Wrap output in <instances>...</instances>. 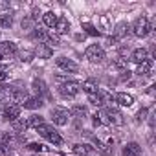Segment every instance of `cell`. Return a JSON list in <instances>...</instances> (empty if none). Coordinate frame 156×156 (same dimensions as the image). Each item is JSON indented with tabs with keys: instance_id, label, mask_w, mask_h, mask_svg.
Wrapping results in <instances>:
<instances>
[{
	"instance_id": "cell-11",
	"label": "cell",
	"mask_w": 156,
	"mask_h": 156,
	"mask_svg": "<svg viewBox=\"0 0 156 156\" xmlns=\"http://www.w3.org/2000/svg\"><path fill=\"white\" fill-rule=\"evenodd\" d=\"M114 101H116L118 105H121V107H130V105L134 103V98H132L130 94H125V92H119L118 96H114Z\"/></svg>"
},
{
	"instance_id": "cell-31",
	"label": "cell",
	"mask_w": 156,
	"mask_h": 156,
	"mask_svg": "<svg viewBox=\"0 0 156 156\" xmlns=\"http://www.w3.org/2000/svg\"><path fill=\"white\" fill-rule=\"evenodd\" d=\"M127 64H129V59H123V57H119V59L114 61V66L116 68H127Z\"/></svg>"
},
{
	"instance_id": "cell-26",
	"label": "cell",
	"mask_w": 156,
	"mask_h": 156,
	"mask_svg": "<svg viewBox=\"0 0 156 156\" xmlns=\"http://www.w3.org/2000/svg\"><path fill=\"white\" fill-rule=\"evenodd\" d=\"M39 57H44V59H48V57H51V48L48 46V44H39Z\"/></svg>"
},
{
	"instance_id": "cell-5",
	"label": "cell",
	"mask_w": 156,
	"mask_h": 156,
	"mask_svg": "<svg viewBox=\"0 0 156 156\" xmlns=\"http://www.w3.org/2000/svg\"><path fill=\"white\" fill-rule=\"evenodd\" d=\"M101 116L107 118V121L112 123V125H123V114L116 107H105L103 112H101Z\"/></svg>"
},
{
	"instance_id": "cell-33",
	"label": "cell",
	"mask_w": 156,
	"mask_h": 156,
	"mask_svg": "<svg viewBox=\"0 0 156 156\" xmlns=\"http://www.w3.org/2000/svg\"><path fill=\"white\" fill-rule=\"evenodd\" d=\"M28 149H30V151H33V152H41L44 147H42L41 143H30V145H28Z\"/></svg>"
},
{
	"instance_id": "cell-10",
	"label": "cell",
	"mask_w": 156,
	"mask_h": 156,
	"mask_svg": "<svg viewBox=\"0 0 156 156\" xmlns=\"http://www.w3.org/2000/svg\"><path fill=\"white\" fill-rule=\"evenodd\" d=\"M130 33V24H127V22H119L118 26H116V30H114V37L119 41V39H123V37H127Z\"/></svg>"
},
{
	"instance_id": "cell-36",
	"label": "cell",
	"mask_w": 156,
	"mask_h": 156,
	"mask_svg": "<svg viewBox=\"0 0 156 156\" xmlns=\"http://www.w3.org/2000/svg\"><path fill=\"white\" fill-rule=\"evenodd\" d=\"M94 125L98 127V125H101V119H99V114H96L94 116Z\"/></svg>"
},
{
	"instance_id": "cell-32",
	"label": "cell",
	"mask_w": 156,
	"mask_h": 156,
	"mask_svg": "<svg viewBox=\"0 0 156 156\" xmlns=\"http://www.w3.org/2000/svg\"><path fill=\"white\" fill-rule=\"evenodd\" d=\"M9 151H11V145H4V143H0V156L9 154Z\"/></svg>"
},
{
	"instance_id": "cell-20",
	"label": "cell",
	"mask_w": 156,
	"mask_h": 156,
	"mask_svg": "<svg viewBox=\"0 0 156 156\" xmlns=\"http://www.w3.org/2000/svg\"><path fill=\"white\" fill-rule=\"evenodd\" d=\"M94 143H96V149H98L101 154H105V156H110V154H112V147H110V145H105V143H101L98 138H94Z\"/></svg>"
},
{
	"instance_id": "cell-16",
	"label": "cell",
	"mask_w": 156,
	"mask_h": 156,
	"mask_svg": "<svg viewBox=\"0 0 156 156\" xmlns=\"http://www.w3.org/2000/svg\"><path fill=\"white\" fill-rule=\"evenodd\" d=\"M151 68H152V61H151V59H147V61H143L141 64H138L136 73H138V75H141V77H145V75H149V73H151Z\"/></svg>"
},
{
	"instance_id": "cell-37",
	"label": "cell",
	"mask_w": 156,
	"mask_h": 156,
	"mask_svg": "<svg viewBox=\"0 0 156 156\" xmlns=\"http://www.w3.org/2000/svg\"><path fill=\"white\" fill-rule=\"evenodd\" d=\"M9 8V2H0V9H8Z\"/></svg>"
},
{
	"instance_id": "cell-34",
	"label": "cell",
	"mask_w": 156,
	"mask_h": 156,
	"mask_svg": "<svg viewBox=\"0 0 156 156\" xmlns=\"http://www.w3.org/2000/svg\"><path fill=\"white\" fill-rule=\"evenodd\" d=\"M145 116H147V108H141V110L136 114V119H138V121H143V119H145Z\"/></svg>"
},
{
	"instance_id": "cell-21",
	"label": "cell",
	"mask_w": 156,
	"mask_h": 156,
	"mask_svg": "<svg viewBox=\"0 0 156 156\" xmlns=\"http://www.w3.org/2000/svg\"><path fill=\"white\" fill-rule=\"evenodd\" d=\"M46 31L44 30H41V28H33V31H31V35H30V39H33V41H46Z\"/></svg>"
},
{
	"instance_id": "cell-25",
	"label": "cell",
	"mask_w": 156,
	"mask_h": 156,
	"mask_svg": "<svg viewBox=\"0 0 156 156\" xmlns=\"http://www.w3.org/2000/svg\"><path fill=\"white\" fill-rule=\"evenodd\" d=\"M13 24V17L9 13H2L0 15V28H9Z\"/></svg>"
},
{
	"instance_id": "cell-1",
	"label": "cell",
	"mask_w": 156,
	"mask_h": 156,
	"mask_svg": "<svg viewBox=\"0 0 156 156\" xmlns=\"http://www.w3.org/2000/svg\"><path fill=\"white\" fill-rule=\"evenodd\" d=\"M37 132L42 136V138H46V140H50L53 145H61L62 143V138L59 136V132L53 129V127H50V125H41V127H37Z\"/></svg>"
},
{
	"instance_id": "cell-13",
	"label": "cell",
	"mask_w": 156,
	"mask_h": 156,
	"mask_svg": "<svg viewBox=\"0 0 156 156\" xmlns=\"http://www.w3.org/2000/svg\"><path fill=\"white\" fill-rule=\"evenodd\" d=\"M44 103H42V98H39V96H35V98H28L24 103H22V107L24 108H30V110H35V108H41Z\"/></svg>"
},
{
	"instance_id": "cell-24",
	"label": "cell",
	"mask_w": 156,
	"mask_h": 156,
	"mask_svg": "<svg viewBox=\"0 0 156 156\" xmlns=\"http://www.w3.org/2000/svg\"><path fill=\"white\" fill-rule=\"evenodd\" d=\"M81 88H83V90H85V92H87L88 96H90V94H96V92H98V85H96V83H94L92 79H90V81H85V83L81 85Z\"/></svg>"
},
{
	"instance_id": "cell-3",
	"label": "cell",
	"mask_w": 156,
	"mask_h": 156,
	"mask_svg": "<svg viewBox=\"0 0 156 156\" xmlns=\"http://www.w3.org/2000/svg\"><path fill=\"white\" fill-rule=\"evenodd\" d=\"M130 33H134L136 37H147L149 35V31H151V24H149V19L147 17H140L136 22H134V26H130Z\"/></svg>"
},
{
	"instance_id": "cell-2",
	"label": "cell",
	"mask_w": 156,
	"mask_h": 156,
	"mask_svg": "<svg viewBox=\"0 0 156 156\" xmlns=\"http://www.w3.org/2000/svg\"><path fill=\"white\" fill-rule=\"evenodd\" d=\"M79 90H81V83H75V81H66V83H62L59 87V94L62 98H66V99L75 98L77 94H79Z\"/></svg>"
},
{
	"instance_id": "cell-15",
	"label": "cell",
	"mask_w": 156,
	"mask_h": 156,
	"mask_svg": "<svg viewBox=\"0 0 156 156\" xmlns=\"http://www.w3.org/2000/svg\"><path fill=\"white\" fill-rule=\"evenodd\" d=\"M147 59H149V55H147V50H143V48L134 50V51H132V57H130V61L136 62V64H141V62L147 61Z\"/></svg>"
},
{
	"instance_id": "cell-6",
	"label": "cell",
	"mask_w": 156,
	"mask_h": 156,
	"mask_svg": "<svg viewBox=\"0 0 156 156\" xmlns=\"http://www.w3.org/2000/svg\"><path fill=\"white\" fill-rule=\"evenodd\" d=\"M19 114H20V107L15 105V103H8L4 107V112H2V116H4L6 121H17L19 119Z\"/></svg>"
},
{
	"instance_id": "cell-12",
	"label": "cell",
	"mask_w": 156,
	"mask_h": 156,
	"mask_svg": "<svg viewBox=\"0 0 156 156\" xmlns=\"http://www.w3.org/2000/svg\"><path fill=\"white\" fill-rule=\"evenodd\" d=\"M140 154H141V147L136 141L127 143L125 149H123V156H140Z\"/></svg>"
},
{
	"instance_id": "cell-38",
	"label": "cell",
	"mask_w": 156,
	"mask_h": 156,
	"mask_svg": "<svg viewBox=\"0 0 156 156\" xmlns=\"http://www.w3.org/2000/svg\"><path fill=\"white\" fill-rule=\"evenodd\" d=\"M108 42H110V46H112V44H116V42H118V39H116V37H114V35H112V37H110V39H108Z\"/></svg>"
},
{
	"instance_id": "cell-7",
	"label": "cell",
	"mask_w": 156,
	"mask_h": 156,
	"mask_svg": "<svg viewBox=\"0 0 156 156\" xmlns=\"http://www.w3.org/2000/svg\"><path fill=\"white\" fill-rule=\"evenodd\" d=\"M55 64H57L61 70H66V72H72V73H75L77 70H79V66H77V64H75L72 59H68V57H62V55L55 59Z\"/></svg>"
},
{
	"instance_id": "cell-27",
	"label": "cell",
	"mask_w": 156,
	"mask_h": 156,
	"mask_svg": "<svg viewBox=\"0 0 156 156\" xmlns=\"http://www.w3.org/2000/svg\"><path fill=\"white\" fill-rule=\"evenodd\" d=\"M90 145H81V143H77V145H73V152H77V154H83V156H87L88 152H90Z\"/></svg>"
},
{
	"instance_id": "cell-23",
	"label": "cell",
	"mask_w": 156,
	"mask_h": 156,
	"mask_svg": "<svg viewBox=\"0 0 156 156\" xmlns=\"http://www.w3.org/2000/svg\"><path fill=\"white\" fill-rule=\"evenodd\" d=\"M88 99H90V103H92V105H96V107H101V105L105 103V99H103V94H101V90H98L96 94H90V96H88Z\"/></svg>"
},
{
	"instance_id": "cell-35",
	"label": "cell",
	"mask_w": 156,
	"mask_h": 156,
	"mask_svg": "<svg viewBox=\"0 0 156 156\" xmlns=\"http://www.w3.org/2000/svg\"><path fill=\"white\" fill-rule=\"evenodd\" d=\"M6 77H8L6 70H0V81H6Z\"/></svg>"
},
{
	"instance_id": "cell-19",
	"label": "cell",
	"mask_w": 156,
	"mask_h": 156,
	"mask_svg": "<svg viewBox=\"0 0 156 156\" xmlns=\"http://www.w3.org/2000/svg\"><path fill=\"white\" fill-rule=\"evenodd\" d=\"M26 123H28V129H30V127L37 129V127H41V125L44 123V118H42V116H37V114H33V116H30V118L26 119Z\"/></svg>"
},
{
	"instance_id": "cell-4",
	"label": "cell",
	"mask_w": 156,
	"mask_h": 156,
	"mask_svg": "<svg viewBox=\"0 0 156 156\" xmlns=\"http://www.w3.org/2000/svg\"><path fill=\"white\" fill-rule=\"evenodd\" d=\"M85 55H87V59L92 61V62H103L105 57H107V55H105V50H103L99 44H90V46L87 48Z\"/></svg>"
},
{
	"instance_id": "cell-28",
	"label": "cell",
	"mask_w": 156,
	"mask_h": 156,
	"mask_svg": "<svg viewBox=\"0 0 156 156\" xmlns=\"http://www.w3.org/2000/svg\"><path fill=\"white\" fill-rule=\"evenodd\" d=\"M46 42H48V46H59L61 44V39H59L57 33H48L46 35Z\"/></svg>"
},
{
	"instance_id": "cell-18",
	"label": "cell",
	"mask_w": 156,
	"mask_h": 156,
	"mask_svg": "<svg viewBox=\"0 0 156 156\" xmlns=\"http://www.w3.org/2000/svg\"><path fill=\"white\" fill-rule=\"evenodd\" d=\"M57 19H59V17H57L53 11H48V13H44V15H42V22H44L48 28H53V26H55V22H57Z\"/></svg>"
},
{
	"instance_id": "cell-39",
	"label": "cell",
	"mask_w": 156,
	"mask_h": 156,
	"mask_svg": "<svg viewBox=\"0 0 156 156\" xmlns=\"http://www.w3.org/2000/svg\"><path fill=\"white\" fill-rule=\"evenodd\" d=\"M0 61H2V55H0Z\"/></svg>"
},
{
	"instance_id": "cell-8",
	"label": "cell",
	"mask_w": 156,
	"mask_h": 156,
	"mask_svg": "<svg viewBox=\"0 0 156 156\" xmlns=\"http://www.w3.org/2000/svg\"><path fill=\"white\" fill-rule=\"evenodd\" d=\"M68 116H70V112L64 110V108H51V119H53L55 125H66Z\"/></svg>"
},
{
	"instance_id": "cell-17",
	"label": "cell",
	"mask_w": 156,
	"mask_h": 156,
	"mask_svg": "<svg viewBox=\"0 0 156 156\" xmlns=\"http://www.w3.org/2000/svg\"><path fill=\"white\" fill-rule=\"evenodd\" d=\"M87 114H88V110H87L85 105H75V107H72V110H70V116H73V118H77V119L85 118Z\"/></svg>"
},
{
	"instance_id": "cell-22",
	"label": "cell",
	"mask_w": 156,
	"mask_h": 156,
	"mask_svg": "<svg viewBox=\"0 0 156 156\" xmlns=\"http://www.w3.org/2000/svg\"><path fill=\"white\" fill-rule=\"evenodd\" d=\"M33 90L39 94V98H41V94H46V92H48L46 83H44L42 79H35V81H33Z\"/></svg>"
},
{
	"instance_id": "cell-30",
	"label": "cell",
	"mask_w": 156,
	"mask_h": 156,
	"mask_svg": "<svg viewBox=\"0 0 156 156\" xmlns=\"http://www.w3.org/2000/svg\"><path fill=\"white\" fill-rule=\"evenodd\" d=\"M28 129V123L24 121V119H17V121H13V130L15 132H24Z\"/></svg>"
},
{
	"instance_id": "cell-14",
	"label": "cell",
	"mask_w": 156,
	"mask_h": 156,
	"mask_svg": "<svg viewBox=\"0 0 156 156\" xmlns=\"http://www.w3.org/2000/svg\"><path fill=\"white\" fill-rule=\"evenodd\" d=\"M53 28H55L57 35H62V33H68V30H70V22H68V20L64 19V17H59Z\"/></svg>"
},
{
	"instance_id": "cell-9",
	"label": "cell",
	"mask_w": 156,
	"mask_h": 156,
	"mask_svg": "<svg viewBox=\"0 0 156 156\" xmlns=\"http://www.w3.org/2000/svg\"><path fill=\"white\" fill-rule=\"evenodd\" d=\"M17 53V44L11 42V41H4L0 42V55L2 57H11Z\"/></svg>"
},
{
	"instance_id": "cell-29",
	"label": "cell",
	"mask_w": 156,
	"mask_h": 156,
	"mask_svg": "<svg viewBox=\"0 0 156 156\" xmlns=\"http://www.w3.org/2000/svg\"><path fill=\"white\" fill-rule=\"evenodd\" d=\"M83 30L88 33V35H94V37H99V30H96V26H92L90 22H83Z\"/></svg>"
}]
</instances>
